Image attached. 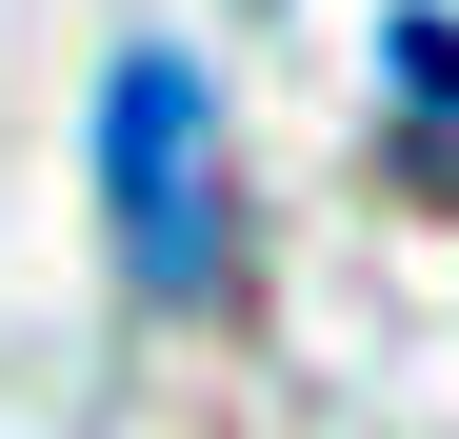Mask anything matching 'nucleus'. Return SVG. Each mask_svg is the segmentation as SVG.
Returning a JSON list of instances; mask_svg holds the SVG:
<instances>
[{
  "instance_id": "1",
  "label": "nucleus",
  "mask_w": 459,
  "mask_h": 439,
  "mask_svg": "<svg viewBox=\"0 0 459 439\" xmlns=\"http://www.w3.org/2000/svg\"><path fill=\"white\" fill-rule=\"evenodd\" d=\"M100 220H120V280L140 300H220L240 280V200H220V81L180 40H140L100 81Z\"/></svg>"
},
{
  "instance_id": "2",
  "label": "nucleus",
  "mask_w": 459,
  "mask_h": 439,
  "mask_svg": "<svg viewBox=\"0 0 459 439\" xmlns=\"http://www.w3.org/2000/svg\"><path fill=\"white\" fill-rule=\"evenodd\" d=\"M379 160H400V200L459 220V21H439V0L379 21Z\"/></svg>"
}]
</instances>
